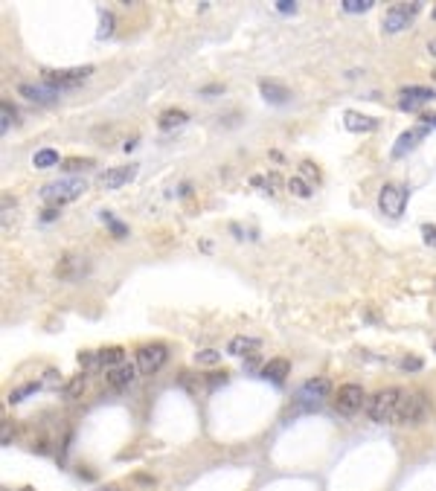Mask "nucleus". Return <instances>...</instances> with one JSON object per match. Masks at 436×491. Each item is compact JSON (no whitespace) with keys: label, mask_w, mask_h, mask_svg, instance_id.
Segmentation results:
<instances>
[{"label":"nucleus","mask_w":436,"mask_h":491,"mask_svg":"<svg viewBox=\"0 0 436 491\" xmlns=\"http://www.w3.org/2000/svg\"><path fill=\"white\" fill-rule=\"evenodd\" d=\"M404 392H407V389H401V387H384V389H378L375 396L367 401L370 419L378 422V425H396Z\"/></svg>","instance_id":"f257e3e1"},{"label":"nucleus","mask_w":436,"mask_h":491,"mask_svg":"<svg viewBox=\"0 0 436 491\" xmlns=\"http://www.w3.org/2000/svg\"><path fill=\"white\" fill-rule=\"evenodd\" d=\"M85 189H87V186H85L82 178H59V181L47 183V186L41 189V198H44L47 204H53V207H61V204L76 201Z\"/></svg>","instance_id":"f03ea898"},{"label":"nucleus","mask_w":436,"mask_h":491,"mask_svg":"<svg viewBox=\"0 0 436 491\" xmlns=\"http://www.w3.org/2000/svg\"><path fill=\"white\" fill-rule=\"evenodd\" d=\"M93 76V67L85 64V67H67V70H47L44 73V85H50L56 90H70V87H79L82 82H87Z\"/></svg>","instance_id":"7ed1b4c3"},{"label":"nucleus","mask_w":436,"mask_h":491,"mask_svg":"<svg viewBox=\"0 0 436 491\" xmlns=\"http://www.w3.org/2000/svg\"><path fill=\"white\" fill-rule=\"evenodd\" d=\"M428 419V401L422 392L416 389H407L404 399H401V410H399V419L396 425H422Z\"/></svg>","instance_id":"20e7f679"},{"label":"nucleus","mask_w":436,"mask_h":491,"mask_svg":"<svg viewBox=\"0 0 436 491\" xmlns=\"http://www.w3.org/2000/svg\"><path fill=\"white\" fill-rule=\"evenodd\" d=\"M419 12H422V0L390 6V9H387V15H384V32H401V30H407Z\"/></svg>","instance_id":"39448f33"},{"label":"nucleus","mask_w":436,"mask_h":491,"mask_svg":"<svg viewBox=\"0 0 436 491\" xmlns=\"http://www.w3.org/2000/svg\"><path fill=\"white\" fill-rule=\"evenodd\" d=\"M410 198V189L399 186V183H384V189L378 192V210L390 218H399L404 212V204Z\"/></svg>","instance_id":"423d86ee"},{"label":"nucleus","mask_w":436,"mask_h":491,"mask_svg":"<svg viewBox=\"0 0 436 491\" xmlns=\"http://www.w3.org/2000/svg\"><path fill=\"white\" fill-rule=\"evenodd\" d=\"M166 358H169V349L163 346V343H145V346H140V352H137V370L143 375H155V372H160Z\"/></svg>","instance_id":"0eeeda50"},{"label":"nucleus","mask_w":436,"mask_h":491,"mask_svg":"<svg viewBox=\"0 0 436 491\" xmlns=\"http://www.w3.org/2000/svg\"><path fill=\"white\" fill-rule=\"evenodd\" d=\"M363 404H367V392H363L361 384H344V387H337V396H334V407L352 416L358 413Z\"/></svg>","instance_id":"6e6552de"},{"label":"nucleus","mask_w":436,"mask_h":491,"mask_svg":"<svg viewBox=\"0 0 436 491\" xmlns=\"http://www.w3.org/2000/svg\"><path fill=\"white\" fill-rule=\"evenodd\" d=\"M332 392V381L329 378H308L300 389H297V404L303 407H317L323 399H329Z\"/></svg>","instance_id":"1a4fd4ad"},{"label":"nucleus","mask_w":436,"mask_h":491,"mask_svg":"<svg viewBox=\"0 0 436 491\" xmlns=\"http://www.w3.org/2000/svg\"><path fill=\"white\" fill-rule=\"evenodd\" d=\"M87 274H90V262L85 256H76V253L61 256L59 265H56V277L64 279V282H79Z\"/></svg>","instance_id":"9d476101"},{"label":"nucleus","mask_w":436,"mask_h":491,"mask_svg":"<svg viewBox=\"0 0 436 491\" xmlns=\"http://www.w3.org/2000/svg\"><path fill=\"white\" fill-rule=\"evenodd\" d=\"M436 99V90L433 87H422V85H407L399 90V108L401 111H419L422 105L433 102Z\"/></svg>","instance_id":"9b49d317"},{"label":"nucleus","mask_w":436,"mask_h":491,"mask_svg":"<svg viewBox=\"0 0 436 491\" xmlns=\"http://www.w3.org/2000/svg\"><path fill=\"white\" fill-rule=\"evenodd\" d=\"M18 93L23 96V99L38 102V105H50V102H56L59 96H61V90H56L50 85H32V82H20L18 85Z\"/></svg>","instance_id":"f8f14e48"},{"label":"nucleus","mask_w":436,"mask_h":491,"mask_svg":"<svg viewBox=\"0 0 436 491\" xmlns=\"http://www.w3.org/2000/svg\"><path fill=\"white\" fill-rule=\"evenodd\" d=\"M137 175V166L128 163V166H116V169H108L99 175V186L102 189H119V186H126L128 181H134Z\"/></svg>","instance_id":"ddd939ff"},{"label":"nucleus","mask_w":436,"mask_h":491,"mask_svg":"<svg viewBox=\"0 0 436 491\" xmlns=\"http://www.w3.org/2000/svg\"><path fill=\"white\" fill-rule=\"evenodd\" d=\"M425 137H428V126H416V128L404 131V134L399 137V143L393 145V157H404L407 152H413V149H416V145H419Z\"/></svg>","instance_id":"4468645a"},{"label":"nucleus","mask_w":436,"mask_h":491,"mask_svg":"<svg viewBox=\"0 0 436 491\" xmlns=\"http://www.w3.org/2000/svg\"><path fill=\"white\" fill-rule=\"evenodd\" d=\"M137 363H119V366H114V370H108V375H105V381H108V387H114V389H123V387H128L134 378H137Z\"/></svg>","instance_id":"2eb2a0df"},{"label":"nucleus","mask_w":436,"mask_h":491,"mask_svg":"<svg viewBox=\"0 0 436 491\" xmlns=\"http://www.w3.org/2000/svg\"><path fill=\"white\" fill-rule=\"evenodd\" d=\"M344 126L355 134H370L378 128V119L375 116H367V114H358V111H346L344 114Z\"/></svg>","instance_id":"dca6fc26"},{"label":"nucleus","mask_w":436,"mask_h":491,"mask_svg":"<svg viewBox=\"0 0 436 491\" xmlns=\"http://www.w3.org/2000/svg\"><path fill=\"white\" fill-rule=\"evenodd\" d=\"M288 375H291V360H285V358H274V360H268V363L262 366V378L265 381L282 384Z\"/></svg>","instance_id":"f3484780"},{"label":"nucleus","mask_w":436,"mask_h":491,"mask_svg":"<svg viewBox=\"0 0 436 491\" xmlns=\"http://www.w3.org/2000/svg\"><path fill=\"white\" fill-rule=\"evenodd\" d=\"M259 90H262V96H265V102H271V105H285V102L291 99L288 87H282L279 82H268V79H262V82H259Z\"/></svg>","instance_id":"a211bd4d"},{"label":"nucleus","mask_w":436,"mask_h":491,"mask_svg":"<svg viewBox=\"0 0 436 491\" xmlns=\"http://www.w3.org/2000/svg\"><path fill=\"white\" fill-rule=\"evenodd\" d=\"M259 346H262V340H259V337L236 334V337H230V343H227V352L236 355V358H241V355H253Z\"/></svg>","instance_id":"6ab92c4d"},{"label":"nucleus","mask_w":436,"mask_h":491,"mask_svg":"<svg viewBox=\"0 0 436 491\" xmlns=\"http://www.w3.org/2000/svg\"><path fill=\"white\" fill-rule=\"evenodd\" d=\"M186 119H189V114H186V111L172 108V111H163V114H160L157 126H160L163 131H169V128H181V126H186Z\"/></svg>","instance_id":"aec40b11"},{"label":"nucleus","mask_w":436,"mask_h":491,"mask_svg":"<svg viewBox=\"0 0 436 491\" xmlns=\"http://www.w3.org/2000/svg\"><path fill=\"white\" fill-rule=\"evenodd\" d=\"M99 363H102V370H114V366L126 363V349H123V346H108V349H99Z\"/></svg>","instance_id":"412c9836"},{"label":"nucleus","mask_w":436,"mask_h":491,"mask_svg":"<svg viewBox=\"0 0 436 491\" xmlns=\"http://www.w3.org/2000/svg\"><path fill=\"white\" fill-rule=\"evenodd\" d=\"M85 375H76V378H70L64 387H61V396L67 399V401H73V399H79L82 396V392H85Z\"/></svg>","instance_id":"4be33fe9"},{"label":"nucleus","mask_w":436,"mask_h":491,"mask_svg":"<svg viewBox=\"0 0 436 491\" xmlns=\"http://www.w3.org/2000/svg\"><path fill=\"white\" fill-rule=\"evenodd\" d=\"M32 166H35V169H50V166H59V152H56V149H41V152H35Z\"/></svg>","instance_id":"5701e85b"},{"label":"nucleus","mask_w":436,"mask_h":491,"mask_svg":"<svg viewBox=\"0 0 436 491\" xmlns=\"http://www.w3.org/2000/svg\"><path fill=\"white\" fill-rule=\"evenodd\" d=\"M99 218H102L105 224L111 227V236H116V238H126V236H128V227L123 224V221H116V218H114L108 210H102V212H99Z\"/></svg>","instance_id":"b1692460"},{"label":"nucleus","mask_w":436,"mask_h":491,"mask_svg":"<svg viewBox=\"0 0 436 491\" xmlns=\"http://www.w3.org/2000/svg\"><path fill=\"white\" fill-rule=\"evenodd\" d=\"M195 363L198 366H215V363H222V352L218 349H201V352H195Z\"/></svg>","instance_id":"393cba45"},{"label":"nucleus","mask_w":436,"mask_h":491,"mask_svg":"<svg viewBox=\"0 0 436 491\" xmlns=\"http://www.w3.org/2000/svg\"><path fill=\"white\" fill-rule=\"evenodd\" d=\"M38 389H41V384H23V387H18V389L9 392V401H12V404H20L23 399L32 396V392H38Z\"/></svg>","instance_id":"a878e982"},{"label":"nucleus","mask_w":436,"mask_h":491,"mask_svg":"<svg viewBox=\"0 0 436 491\" xmlns=\"http://www.w3.org/2000/svg\"><path fill=\"white\" fill-rule=\"evenodd\" d=\"M373 4L375 0H341V6H344V12H370L373 9Z\"/></svg>","instance_id":"bb28decb"},{"label":"nucleus","mask_w":436,"mask_h":491,"mask_svg":"<svg viewBox=\"0 0 436 491\" xmlns=\"http://www.w3.org/2000/svg\"><path fill=\"white\" fill-rule=\"evenodd\" d=\"M288 192L297 195V198H308V195H311V186H308L303 178H291V181H288Z\"/></svg>","instance_id":"cd10ccee"},{"label":"nucleus","mask_w":436,"mask_h":491,"mask_svg":"<svg viewBox=\"0 0 436 491\" xmlns=\"http://www.w3.org/2000/svg\"><path fill=\"white\" fill-rule=\"evenodd\" d=\"M93 166V160L90 157H70V160H64L61 163V169L64 171H85V169H90Z\"/></svg>","instance_id":"c85d7f7f"},{"label":"nucleus","mask_w":436,"mask_h":491,"mask_svg":"<svg viewBox=\"0 0 436 491\" xmlns=\"http://www.w3.org/2000/svg\"><path fill=\"white\" fill-rule=\"evenodd\" d=\"M12 122H15V108H12L9 102H4V105H0V131L6 134Z\"/></svg>","instance_id":"c756f323"},{"label":"nucleus","mask_w":436,"mask_h":491,"mask_svg":"<svg viewBox=\"0 0 436 491\" xmlns=\"http://www.w3.org/2000/svg\"><path fill=\"white\" fill-rule=\"evenodd\" d=\"M79 363H82V370H87V372L90 370H99V366H102L99 363V352H82L79 355Z\"/></svg>","instance_id":"7c9ffc66"},{"label":"nucleus","mask_w":436,"mask_h":491,"mask_svg":"<svg viewBox=\"0 0 436 491\" xmlns=\"http://www.w3.org/2000/svg\"><path fill=\"white\" fill-rule=\"evenodd\" d=\"M114 32V15L111 12H99V38H108Z\"/></svg>","instance_id":"2f4dec72"},{"label":"nucleus","mask_w":436,"mask_h":491,"mask_svg":"<svg viewBox=\"0 0 436 491\" xmlns=\"http://www.w3.org/2000/svg\"><path fill=\"white\" fill-rule=\"evenodd\" d=\"M227 381H230V375L222 370V372H212V375L207 378V387H210V389H215V387H224Z\"/></svg>","instance_id":"473e14b6"},{"label":"nucleus","mask_w":436,"mask_h":491,"mask_svg":"<svg viewBox=\"0 0 436 491\" xmlns=\"http://www.w3.org/2000/svg\"><path fill=\"white\" fill-rule=\"evenodd\" d=\"M399 366H401L404 372H416V370H422V360L419 358H401Z\"/></svg>","instance_id":"72a5a7b5"},{"label":"nucleus","mask_w":436,"mask_h":491,"mask_svg":"<svg viewBox=\"0 0 436 491\" xmlns=\"http://www.w3.org/2000/svg\"><path fill=\"white\" fill-rule=\"evenodd\" d=\"M300 171H303V175L305 178H314V181H320V171H317V166H314V163H300Z\"/></svg>","instance_id":"f704fd0d"},{"label":"nucleus","mask_w":436,"mask_h":491,"mask_svg":"<svg viewBox=\"0 0 436 491\" xmlns=\"http://www.w3.org/2000/svg\"><path fill=\"white\" fill-rule=\"evenodd\" d=\"M59 384H61V375L56 370H47L44 372V387H59Z\"/></svg>","instance_id":"c9c22d12"},{"label":"nucleus","mask_w":436,"mask_h":491,"mask_svg":"<svg viewBox=\"0 0 436 491\" xmlns=\"http://www.w3.org/2000/svg\"><path fill=\"white\" fill-rule=\"evenodd\" d=\"M277 9L279 12H294L297 6H294V0H277Z\"/></svg>","instance_id":"e433bc0d"},{"label":"nucleus","mask_w":436,"mask_h":491,"mask_svg":"<svg viewBox=\"0 0 436 491\" xmlns=\"http://www.w3.org/2000/svg\"><path fill=\"white\" fill-rule=\"evenodd\" d=\"M41 218H44V221H53V218H59V207H47Z\"/></svg>","instance_id":"4c0bfd02"},{"label":"nucleus","mask_w":436,"mask_h":491,"mask_svg":"<svg viewBox=\"0 0 436 491\" xmlns=\"http://www.w3.org/2000/svg\"><path fill=\"white\" fill-rule=\"evenodd\" d=\"M422 233H425V238H428V241H433V244H436V227L425 224V227H422Z\"/></svg>","instance_id":"58836bf2"},{"label":"nucleus","mask_w":436,"mask_h":491,"mask_svg":"<svg viewBox=\"0 0 436 491\" xmlns=\"http://www.w3.org/2000/svg\"><path fill=\"white\" fill-rule=\"evenodd\" d=\"M218 90H224V87H222V85H210V87H204V90H201V93H204V96H207V93H218Z\"/></svg>","instance_id":"ea45409f"},{"label":"nucleus","mask_w":436,"mask_h":491,"mask_svg":"<svg viewBox=\"0 0 436 491\" xmlns=\"http://www.w3.org/2000/svg\"><path fill=\"white\" fill-rule=\"evenodd\" d=\"M428 50H430V56H436V38H433V41L428 44Z\"/></svg>","instance_id":"a19ab883"},{"label":"nucleus","mask_w":436,"mask_h":491,"mask_svg":"<svg viewBox=\"0 0 436 491\" xmlns=\"http://www.w3.org/2000/svg\"><path fill=\"white\" fill-rule=\"evenodd\" d=\"M18 491H35V488H32V485H23V488H18Z\"/></svg>","instance_id":"79ce46f5"},{"label":"nucleus","mask_w":436,"mask_h":491,"mask_svg":"<svg viewBox=\"0 0 436 491\" xmlns=\"http://www.w3.org/2000/svg\"><path fill=\"white\" fill-rule=\"evenodd\" d=\"M433 352H436V340H433Z\"/></svg>","instance_id":"37998d69"},{"label":"nucleus","mask_w":436,"mask_h":491,"mask_svg":"<svg viewBox=\"0 0 436 491\" xmlns=\"http://www.w3.org/2000/svg\"><path fill=\"white\" fill-rule=\"evenodd\" d=\"M99 491H111V488H99Z\"/></svg>","instance_id":"c03bdc74"},{"label":"nucleus","mask_w":436,"mask_h":491,"mask_svg":"<svg viewBox=\"0 0 436 491\" xmlns=\"http://www.w3.org/2000/svg\"><path fill=\"white\" fill-rule=\"evenodd\" d=\"M433 20H436V9H433Z\"/></svg>","instance_id":"a18cd8bd"},{"label":"nucleus","mask_w":436,"mask_h":491,"mask_svg":"<svg viewBox=\"0 0 436 491\" xmlns=\"http://www.w3.org/2000/svg\"><path fill=\"white\" fill-rule=\"evenodd\" d=\"M111 491H116V488H111Z\"/></svg>","instance_id":"49530a36"}]
</instances>
